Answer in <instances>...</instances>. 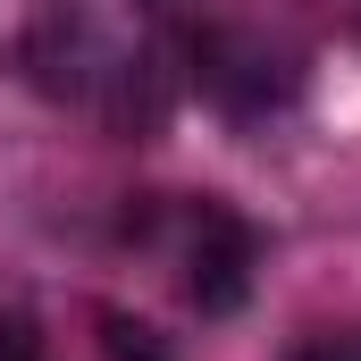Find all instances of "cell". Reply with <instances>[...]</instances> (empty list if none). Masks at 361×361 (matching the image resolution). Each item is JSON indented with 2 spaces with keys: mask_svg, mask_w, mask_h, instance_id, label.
I'll list each match as a JSON object with an SVG mask.
<instances>
[{
  "mask_svg": "<svg viewBox=\"0 0 361 361\" xmlns=\"http://www.w3.org/2000/svg\"><path fill=\"white\" fill-rule=\"evenodd\" d=\"M135 17V8H126ZM25 76L51 92V101H68V109H85L101 118L109 135H160V118L177 109V68H169V51H160V34L135 17L126 34L118 25H101L92 8H42L34 17V34H25Z\"/></svg>",
  "mask_w": 361,
  "mask_h": 361,
  "instance_id": "obj_1",
  "label": "cell"
},
{
  "mask_svg": "<svg viewBox=\"0 0 361 361\" xmlns=\"http://www.w3.org/2000/svg\"><path fill=\"white\" fill-rule=\"evenodd\" d=\"M135 17L160 34L177 85H193L219 118H235V126H261V118H277L302 92V59L286 42H269L261 25L210 8V0H135Z\"/></svg>",
  "mask_w": 361,
  "mask_h": 361,
  "instance_id": "obj_2",
  "label": "cell"
},
{
  "mask_svg": "<svg viewBox=\"0 0 361 361\" xmlns=\"http://www.w3.org/2000/svg\"><path fill=\"white\" fill-rule=\"evenodd\" d=\"M126 235L135 244H152V235H169L177 244V269H185V294H193V311L202 319H227V311H244V294H252V269H261V235H252V219L244 210H227V202H177V210H126Z\"/></svg>",
  "mask_w": 361,
  "mask_h": 361,
  "instance_id": "obj_3",
  "label": "cell"
},
{
  "mask_svg": "<svg viewBox=\"0 0 361 361\" xmlns=\"http://www.w3.org/2000/svg\"><path fill=\"white\" fill-rule=\"evenodd\" d=\"M101 353L109 361H169V336L135 311H101Z\"/></svg>",
  "mask_w": 361,
  "mask_h": 361,
  "instance_id": "obj_4",
  "label": "cell"
},
{
  "mask_svg": "<svg viewBox=\"0 0 361 361\" xmlns=\"http://www.w3.org/2000/svg\"><path fill=\"white\" fill-rule=\"evenodd\" d=\"M0 361H51V353H42V336H34V319H25V311H0Z\"/></svg>",
  "mask_w": 361,
  "mask_h": 361,
  "instance_id": "obj_5",
  "label": "cell"
},
{
  "mask_svg": "<svg viewBox=\"0 0 361 361\" xmlns=\"http://www.w3.org/2000/svg\"><path fill=\"white\" fill-rule=\"evenodd\" d=\"M294 361H361V336H311Z\"/></svg>",
  "mask_w": 361,
  "mask_h": 361,
  "instance_id": "obj_6",
  "label": "cell"
}]
</instances>
